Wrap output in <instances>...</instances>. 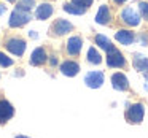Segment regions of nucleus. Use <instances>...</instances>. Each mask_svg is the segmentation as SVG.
Returning a JSON list of instances; mask_svg holds the SVG:
<instances>
[{"instance_id": "nucleus-1", "label": "nucleus", "mask_w": 148, "mask_h": 138, "mask_svg": "<svg viewBox=\"0 0 148 138\" xmlns=\"http://www.w3.org/2000/svg\"><path fill=\"white\" fill-rule=\"evenodd\" d=\"M143 114H145V106L142 103H134L126 111V119L132 124H140L142 119H143Z\"/></svg>"}, {"instance_id": "nucleus-2", "label": "nucleus", "mask_w": 148, "mask_h": 138, "mask_svg": "<svg viewBox=\"0 0 148 138\" xmlns=\"http://www.w3.org/2000/svg\"><path fill=\"white\" fill-rule=\"evenodd\" d=\"M30 19H32V18H30V13H26V11H21V10H14L13 13L10 14L8 24H10V27H23V26H26Z\"/></svg>"}, {"instance_id": "nucleus-3", "label": "nucleus", "mask_w": 148, "mask_h": 138, "mask_svg": "<svg viewBox=\"0 0 148 138\" xmlns=\"http://www.w3.org/2000/svg\"><path fill=\"white\" fill-rule=\"evenodd\" d=\"M121 21L124 24H127L129 27H135V26H138L140 24V13H137V11L134 10V8H131V7H127V8H124V10L121 11Z\"/></svg>"}, {"instance_id": "nucleus-4", "label": "nucleus", "mask_w": 148, "mask_h": 138, "mask_svg": "<svg viewBox=\"0 0 148 138\" xmlns=\"http://www.w3.org/2000/svg\"><path fill=\"white\" fill-rule=\"evenodd\" d=\"M107 65L112 68H123L126 65V59L123 57V54L116 48H112L108 51V56H107Z\"/></svg>"}, {"instance_id": "nucleus-5", "label": "nucleus", "mask_w": 148, "mask_h": 138, "mask_svg": "<svg viewBox=\"0 0 148 138\" xmlns=\"http://www.w3.org/2000/svg\"><path fill=\"white\" fill-rule=\"evenodd\" d=\"M5 48L14 56H23L26 51V41L23 38H10L5 43Z\"/></svg>"}, {"instance_id": "nucleus-6", "label": "nucleus", "mask_w": 148, "mask_h": 138, "mask_svg": "<svg viewBox=\"0 0 148 138\" xmlns=\"http://www.w3.org/2000/svg\"><path fill=\"white\" fill-rule=\"evenodd\" d=\"M84 83L91 89H97L103 84V73L102 71H89L84 76Z\"/></svg>"}, {"instance_id": "nucleus-7", "label": "nucleus", "mask_w": 148, "mask_h": 138, "mask_svg": "<svg viewBox=\"0 0 148 138\" xmlns=\"http://www.w3.org/2000/svg\"><path fill=\"white\" fill-rule=\"evenodd\" d=\"M72 30H73L72 22H69V21H65V19H58L51 27V33L53 35H58V37L65 35V33L72 32Z\"/></svg>"}, {"instance_id": "nucleus-8", "label": "nucleus", "mask_w": 148, "mask_h": 138, "mask_svg": "<svg viewBox=\"0 0 148 138\" xmlns=\"http://www.w3.org/2000/svg\"><path fill=\"white\" fill-rule=\"evenodd\" d=\"M14 114V108L8 100H0V124H5Z\"/></svg>"}, {"instance_id": "nucleus-9", "label": "nucleus", "mask_w": 148, "mask_h": 138, "mask_svg": "<svg viewBox=\"0 0 148 138\" xmlns=\"http://www.w3.org/2000/svg\"><path fill=\"white\" fill-rule=\"evenodd\" d=\"M112 86L115 87L116 90H121V92H124V90H127L129 89V81H127V78H126V75H123V73H115L112 76Z\"/></svg>"}, {"instance_id": "nucleus-10", "label": "nucleus", "mask_w": 148, "mask_h": 138, "mask_svg": "<svg viewBox=\"0 0 148 138\" xmlns=\"http://www.w3.org/2000/svg\"><path fill=\"white\" fill-rule=\"evenodd\" d=\"M80 71V65L75 61H65L61 64V73L65 76H77Z\"/></svg>"}, {"instance_id": "nucleus-11", "label": "nucleus", "mask_w": 148, "mask_h": 138, "mask_svg": "<svg viewBox=\"0 0 148 138\" xmlns=\"http://www.w3.org/2000/svg\"><path fill=\"white\" fill-rule=\"evenodd\" d=\"M115 38H116V41H118V43H121V45H124V46H129V45H132V43H134L135 35H134V32H131V30L121 29V30H118V32H116Z\"/></svg>"}, {"instance_id": "nucleus-12", "label": "nucleus", "mask_w": 148, "mask_h": 138, "mask_svg": "<svg viewBox=\"0 0 148 138\" xmlns=\"http://www.w3.org/2000/svg\"><path fill=\"white\" fill-rule=\"evenodd\" d=\"M81 46H83V40L81 37H72L67 41V52L70 56H78L81 51Z\"/></svg>"}, {"instance_id": "nucleus-13", "label": "nucleus", "mask_w": 148, "mask_h": 138, "mask_svg": "<svg viewBox=\"0 0 148 138\" xmlns=\"http://www.w3.org/2000/svg\"><path fill=\"white\" fill-rule=\"evenodd\" d=\"M132 64H134L135 70H138L140 73H145L148 76V57H145L142 54H134Z\"/></svg>"}, {"instance_id": "nucleus-14", "label": "nucleus", "mask_w": 148, "mask_h": 138, "mask_svg": "<svg viewBox=\"0 0 148 138\" xmlns=\"http://www.w3.org/2000/svg\"><path fill=\"white\" fill-rule=\"evenodd\" d=\"M112 19V13H110V8L107 5H102V7L97 10V14H96V22L100 24V26H105V24L110 22Z\"/></svg>"}, {"instance_id": "nucleus-15", "label": "nucleus", "mask_w": 148, "mask_h": 138, "mask_svg": "<svg viewBox=\"0 0 148 138\" xmlns=\"http://www.w3.org/2000/svg\"><path fill=\"white\" fill-rule=\"evenodd\" d=\"M46 51L43 48H35L32 52V56H30V65H43L46 62Z\"/></svg>"}, {"instance_id": "nucleus-16", "label": "nucleus", "mask_w": 148, "mask_h": 138, "mask_svg": "<svg viewBox=\"0 0 148 138\" xmlns=\"http://www.w3.org/2000/svg\"><path fill=\"white\" fill-rule=\"evenodd\" d=\"M53 11L54 10H53V7L49 3H42L40 7H37V10H35V18L40 21H45L53 14Z\"/></svg>"}, {"instance_id": "nucleus-17", "label": "nucleus", "mask_w": 148, "mask_h": 138, "mask_svg": "<svg viewBox=\"0 0 148 138\" xmlns=\"http://www.w3.org/2000/svg\"><path fill=\"white\" fill-rule=\"evenodd\" d=\"M94 41H96L97 45H99V48L105 49L107 52H108L112 48H115V46H113V43L110 41V40L107 38L105 35H96V38H94Z\"/></svg>"}, {"instance_id": "nucleus-18", "label": "nucleus", "mask_w": 148, "mask_h": 138, "mask_svg": "<svg viewBox=\"0 0 148 138\" xmlns=\"http://www.w3.org/2000/svg\"><path fill=\"white\" fill-rule=\"evenodd\" d=\"M35 7V0H18L16 3V10L26 11V13H30Z\"/></svg>"}, {"instance_id": "nucleus-19", "label": "nucleus", "mask_w": 148, "mask_h": 138, "mask_svg": "<svg viewBox=\"0 0 148 138\" xmlns=\"http://www.w3.org/2000/svg\"><path fill=\"white\" fill-rule=\"evenodd\" d=\"M64 11H67V13H70V14L80 16V14H84L86 8L80 7V5H75V3H64Z\"/></svg>"}, {"instance_id": "nucleus-20", "label": "nucleus", "mask_w": 148, "mask_h": 138, "mask_svg": "<svg viewBox=\"0 0 148 138\" xmlns=\"http://www.w3.org/2000/svg\"><path fill=\"white\" fill-rule=\"evenodd\" d=\"M88 61H89L91 64L97 65V64H100V62H102V56L97 52L96 48H89V49H88Z\"/></svg>"}, {"instance_id": "nucleus-21", "label": "nucleus", "mask_w": 148, "mask_h": 138, "mask_svg": "<svg viewBox=\"0 0 148 138\" xmlns=\"http://www.w3.org/2000/svg\"><path fill=\"white\" fill-rule=\"evenodd\" d=\"M138 13L145 21H148V2H140L138 3Z\"/></svg>"}, {"instance_id": "nucleus-22", "label": "nucleus", "mask_w": 148, "mask_h": 138, "mask_svg": "<svg viewBox=\"0 0 148 138\" xmlns=\"http://www.w3.org/2000/svg\"><path fill=\"white\" fill-rule=\"evenodd\" d=\"M13 65V59L8 57L5 52H0V67H11Z\"/></svg>"}, {"instance_id": "nucleus-23", "label": "nucleus", "mask_w": 148, "mask_h": 138, "mask_svg": "<svg viewBox=\"0 0 148 138\" xmlns=\"http://www.w3.org/2000/svg\"><path fill=\"white\" fill-rule=\"evenodd\" d=\"M72 3L80 5V7H83V8H88V7L92 5V0H72Z\"/></svg>"}, {"instance_id": "nucleus-24", "label": "nucleus", "mask_w": 148, "mask_h": 138, "mask_svg": "<svg viewBox=\"0 0 148 138\" xmlns=\"http://www.w3.org/2000/svg\"><path fill=\"white\" fill-rule=\"evenodd\" d=\"M138 40H140V43H142V45H143V46H147L148 45V33H140V35H138Z\"/></svg>"}, {"instance_id": "nucleus-25", "label": "nucleus", "mask_w": 148, "mask_h": 138, "mask_svg": "<svg viewBox=\"0 0 148 138\" xmlns=\"http://www.w3.org/2000/svg\"><path fill=\"white\" fill-rule=\"evenodd\" d=\"M49 64H51V65H58V59H56L54 56H53V57L49 59Z\"/></svg>"}, {"instance_id": "nucleus-26", "label": "nucleus", "mask_w": 148, "mask_h": 138, "mask_svg": "<svg viewBox=\"0 0 148 138\" xmlns=\"http://www.w3.org/2000/svg\"><path fill=\"white\" fill-rule=\"evenodd\" d=\"M5 11H7V7H5V5H2V3H0V14H3Z\"/></svg>"}, {"instance_id": "nucleus-27", "label": "nucleus", "mask_w": 148, "mask_h": 138, "mask_svg": "<svg viewBox=\"0 0 148 138\" xmlns=\"http://www.w3.org/2000/svg\"><path fill=\"white\" fill-rule=\"evenodd\" d=\"M113 2H115V3H118V5H123V3H126L127 0H113Z\"/></svg>"}, {"instance_id": "nucleus-28", "label": "nucleus", "mask_w": 148, "mask_h": 138, "mask_svg": "<svg viewBox=\"0 0 148 138\" xmlns=\"http://www.w3.org/2000/svg\"><path fill=\"white\" fill-rule=\"evenodd\" d=\"M29 35L32 37V38H37V37H38V35H37V32H34V30H30V32H29Z\"/></svg>"}, {"instance_id": "nucleus-29", "label": "nucleus", "mask_w": 148, "mask_h": 138, "mask_svg": "<svg viewBox=\"0 0 148 138\" xmlns=\"http://www.w3.org/2000/svg\"><path fill=\"white\" fill-rule=\"evenodd\" d=\"M14 138H29V137H26V135H18V137H14Z\"/></svg>"}, {"instance_id": "nucleus-30", "label": "nucleus", "mask_w": 148, "mask_h": 138, "mask_svg": "<svg viewBox=\"0 0 148 138\" xmlns=\"http://www.w3.org/2000/svg\"><path fill=\"white\" fill-rule=\"evenodd\" d=\"M145 89L148 90V76H147V83H145Z\"/></svg>"}, {"instance_id": "nucleus-31", "label": "nucleus", "mask_w": 148, "mask_h": 138, "mask_svg": "<svg viewBox=\"0 0 148 138\" xmlns=\"http://www.w3.org/2000/svg\"><path fill=\"white\" fill-rule=\"evenodd\" d=\"M7 2H14V0H7Z\"/></svg>"}, {"instance_id": "nucleus-32", "label": "nucleus", "mask_w": 148, "mask_h": 138, "mask_svg": "<svg viewBox=\"0 0 148 138\" xmlns=\"http://www.w3.org/2000/svg\"><path fill=\"white\" fill-rule=\"evenodd\" d=\"M147 2H148V0H147Z\"/></svg>"}]
</instances>
